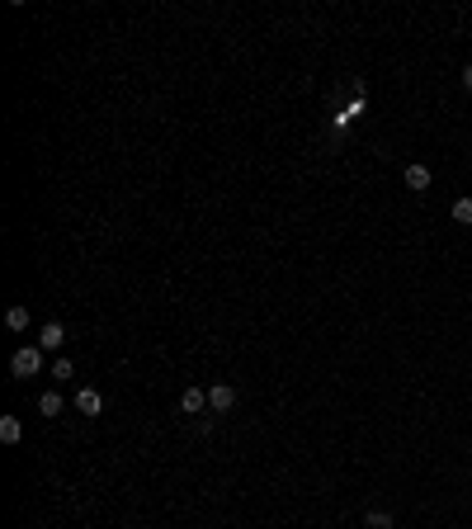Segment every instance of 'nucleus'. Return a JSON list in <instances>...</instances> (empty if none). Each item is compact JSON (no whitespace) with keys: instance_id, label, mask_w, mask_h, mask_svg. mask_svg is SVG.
Returning <instances> with one entry per match:
<instances>
[{"instance_id":"4","label":"nucleus","mask_w":472,"mask_h":529,"mask_svg":"<svg viewBox=\"0 0 472 529\" xmlns=\"http://www.w3.org/2000/svg\"><path fill=\"white\" fill-rule=\"evenodd\" d=\"M203 406H208V393H203V388H184V397H180V411H184V416H199Z\"/></svg>"},{"instance_id":"13","label":"nucleus","mask_w":472,"mask_h":529,"mask_svg":"<svg viewBox=\"0 0 472 529\" xmlns=\"http://www.w3.org/2000/svg\"><path fill=\"white\" fill-rule=\"evenodd\" d=\"M463 90H472V66H463Z\"/></svg>"},{"instance_id":"5","label":"nucleus","mask_w":472,"mask_h":529,"mask_svg":"<svg viewBox=\"0 0 472 529\" xmlns=\"http://www.w3.org/2000/svg\"><path fill=\"white\" fill-rule=\"evenodd\" d=\"M38 345H43V350H62V345H66V331H62V321H48V326L38 331Z\"/></svg>"},{"instance_id":"3","label":"nucleus","mask_w":472,"mask_h":529,"mask_svg":"<svg viewBox=\"0 0 472 529\" xmlns=\"http://www.w3.org/2000/svg\"><path fill=\"white\" fill-rule=\"evenodd\" d=\"M76 411L80 416H100V411H105V397L95 393V388H80L76 393Z\"/></svg>"},{"instance_id":"10","label":"nucleus","mask_w":472,"mask_h":529,"mask_svg":"<svg viewBox=\"0 0 472 529\" xmlns=\"http://www.w3.org/2000/svg\"><path fill=\"white\" fill-rule=\"evenodd\" d=\"M364 525L368 529H392V515L388 510H364Z\"/></svg>"},{"instance_id":"6","label":"nucleus","mask_w":472,"mask_h":529,"mask_svg":"<svg viewBox=\"0 0 472 529\" xmlns=\"http://www.w3.org/2000/svg\"><path fill=\"white\" fill-rule=\"evenodd\" d=\"M19 435H24L19 416H0V445H19Z\"/></svg>"},{"instance_id":"12","label":"nucleus","mask_w":472,"mask_h":529,"mask_svg":"<svg viewBox=\"0 0 472 529\" xmlns=\"http://www.w3.org/2000/svg\"><path fill=\"white\" fill-rule=\"evenodd\" d=\"M71 373H76V369H71V359H57V364H53V378H71Z\"/></svg>"},{"instance_id":"1","label":"nucleus","mask_w":472,"mask_h":529,"mask_svg":"<svg viewBox=\"0 0 472 529\" xmlns=\"http://www.w3.org/2000/svg\"><path fill=\"white\" fill-rule=\"evenodd\" d=\"M10 373H15V378H33V373H43V345H24V350H15Z\"/></svg>"},{"instance_id":"9","label":"nucleus","mask_w":472,"mask_h":529,"mask_svg":"<svg viewBox=\"0 0 472 529\" xmlns=\"http://www.w3.org/2000/svg\"><path fill=\"white\" fill-rule=\"evenodd\" d=\"M38 411H43V416H62V397L43 393V397H38Z\"/></svg>"},{"instance_id":"11","label":"nucleus","mask_w":472,"mask_h":529,"mask_svg":"<svg viewBox=\"0 0 472 529\" xmlns=\"http://www.w3.org/2000/svg\"><path fill=\"white\" fill-rule=\"evenodd\" d=\"M453 222H458V227H472V199H458V204H453Z\"/></svg>"},{"instance_id":"2","label":"nucleus","mask_w":472,"mask_h":529,"mask_svg":"<svg viewBox=\"0 0 472 529\" xmlns=\"http://www.w3.org/2000/svg\"><path fill=\"white\" fill-rule=\"evenodd\" d=\"M208 406L217 411V416H227V411L236 406V388H232V383H212V388H208Z\"/></svg>"},{"instance_id":"8","label":"nucleus","mask_w":472,"mask_h":529,"mask_svg":"<svg viewBox=\"0 0 472 529\" xmlns=\"http://www.w3.org/2000/svg\"><path fill=\"white\" fill-rule=\"evenodd\" d=\"M5 326H10V331H24V326H28V307H19V303H15V307L5 312Z\"/></svg>"},{"instance_id":"7","label":"nucleus","mask_w":472,"mask_h":529,"mask_svg":"<svg viewBox=\"0 0 472 529\" xmlns=\"http://www.w3.org/2000/svg\"><path fill=\"white\" fill-rule=\"evenodd\" d=\"M406 185L416 189V194H425L430 189V165H406Z\"/></svg>"}]
</instances>
